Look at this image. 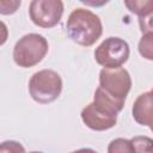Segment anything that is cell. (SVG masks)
<instances>
[{
	"instance_id": "10",
	"label": "cell",
	"mask_w": 153,
	"mask_h": 153,
	"mask_svg": "<svg viewBox=\"0 0 153 153\" xmlns=\"http://www.w3.org/2000/svg\"><path fill=\"white\" fill-rule=\"evenodd\" d=\"M127 10L137 17H145L153 11V0H123Z\"/></svg>"
},
{
	"instance_id": "7",
	"label": "cell",
	"mask_w": 153,
	"mask_h": 153,
	"mask_svg": "<svg viewBox=\"0 0 153 153\" xmlns=\"http://www.w3.org/2000/svg\"><path fill=\"white\" fill-rule=\"evenodd\" d=\"M117 115L114 111H110L94 102L87 104L81 110V120L84 124L96 131H103L111 129L117 123Z\"/></svg>"
},
{
	"instance_id": "18",
	"label": "cell",
	"mask_w": 153,
	"mask_h": 153,
	"mask_svg": "<svg viewBox=\"0 0 153 153\" xmlns=\"http://www.w3.org/2000/svg\"><path fill=\"white\" fill-rule=\"evenodd\" d=\"M149 129H151V130H152V131H153V124H152V126H151V127H149Z\"/></svg>"
},
{
	"instance_id": "9",
	"label": "cell",
	"mask_w": 153,
	"mask_h": 153,
	"mask_svg": "<svg viewBox=\"0 0 153 153\" xmlns=\"http://www.w3.org/2000/svg\"><path fill=\"white\" fill-rule=\"evenodd\" d=\"M93 102L110 111H114L116 114H118L123 106H124V102H121L116 98H114L112 96H110L108 92H105L100 86L97 87L94 96H93Z\"/></svg>"
},
{
	"instance_id": "19",
	"label": "cell",
	"mask_w": 153,
	"mask_h": 153,
	"mask_svg": "<svg viewBox=\"0 0 153 153\" xmlns=\"http://www.w3.org/2000/svg\"><path fill=\"white\" fill-rule=\"evenodd\" d=\"M152 90H153V88H152Z\"/></svg>"
},
{
	"instance_id": "11",
	"label": "cell",
	"mask_w": 153,
	"mask_h": 153,
	"mask_svg": "<svg viewBox=\"0 0 153 153\" xmlns=\"http://www.w3.org/2000/svg\"><path fill=\"white\" fill-rule=\"evenodd\" d=\"M137 50L143 59L153 61V32L142 33V37L137 44Z\"/></svg>"
},
{
	"instance_id": "3",
	"label": "cell",
	"mask_w": 153,
	"mask_h": 153,
	"mask_svg": "<svg viewBox=\"0 0 153 153\" xmlns=\"http://www.w3.org/2000/svg\"><path fill=\"white\" fill-rule=\"evenodd\" d=\"M62 91V79L53 69H42L32 74L29 81V93L39 104H49L59 98Z\"/></svg>"
},
{
	"instance_id": "17",
	"label": "cell",
	"mask_w": 153,
	"mask_h": 153,
	"mask_svg": "<svg viewBox=\"0 0 153 153\" xmlns=\"http://www.w3.org/2000/svg\"><path fill=\"white\" fill-rule=\"evenodd\" d=\"M4 145H7L8 146V148H6L4 152H7V151H10V152H17V151H22V152H24V148L18 143V142H16V141H5V142H2Z\"/></svg>"
},
{
	"instance_id": "14",
	"label": "cell",
	"mask_w": 153,
	"mask_h": 153,
	"mask_svg": "<svg viewBox=\"0 0 153 153\" xmlns=\"http://www.w3.org/2000/svg\"><path fill=\"white\" fill-rule=\"evenodd\" d=\"M22 4V0H0V13L2 16H10L17 12Z\"/></svg>"
},
{
	"instance_id": "8",
	"label": "cell",
	"mask_w": 153,
	"mask_h": 153,
	"mask_svg": "<svg viewBox=\"0 0 153 153\" xmlns=\"http://www.w3.org/2000/svg\"><path fill=\"white\" fill-rule=\"evenodd\" d=\"M131 114L139 124L147 127L153 124V90L141 93L135 99Z\"/></svg>"
},
{
	"instance_id": "13",
	"label": "cell",
	"mask_w": 153,
	"mask_h": 153,
	"mask_svg": "<svg viewBox=\"0 0 153 153\" xmlns=\"http://www.w3.org/2000/svg\"><path fill=\"white\" fill-rule=\"evenodd\" d=\"M134 152H151L153 153V139L148 136H134L130 139Z\"/></svg>"
},
{
	"instance_id": "12",
	"label": "cell",
	"mask_w": 153,
	"mask_h": 153,
	"mask_svg": "<svg viewBox=\"0 0 153 153\" xmlns=\"http://www.w3.org/2000/svg\"><path fill=\"white\" fill-rule=\"evenodd\" d=\"M108 152L109 153H130V152H134V149H133L130 140L118 137V139L112 140L109 143Z\"/></svg>"
},
{
	"instance_id": "5",
	"label": "cell",
	"mask_w": 153,
	"mask_h": 153,
	"mask_svg": "<svg viewBox=\"0 0 153 153\" xmlns=\"http://www.w3.org/2000/svg\"><path fill=\"white\" fill-rule=\"evenodd\" d=\"M62 0H31L29 16L31 22L43 29H50L57 25L63 14Z\"/></svg>"
},
{
	"instance_id": "4",
	"label": "cell",
	"mask_w": 153,
	"mask_h": 153,
	"mask_svg": "<svg viewBox=\"0 0 153 153\" xmlns=\"http://www.w3.org/2000/svg\"><path fill=\"white\" fill-rule=\"evenodd\" d=\"M129 44L120 37L105 38L94 50V59L98 65L105 68L121 67L129 59Z\"/></svg>"
},
{
	"instance_id": "1",
	"label": "cell",
	"mask_w": 153,
	"mask_h": 153,
	"mask_svg": "<svg viewBox=\"0 0 153 153\" xmlns=\"http://www.w3.org/2000/svg\"><path fill=\"white\" fill-rule=\"evenodd\" d=\"M68 37L82 47L93 45L103 33L100 18L90 10L75 8L71 12L66 23Z\"/></svg>"
},
{
	"instance_id": "15",
	"label": "cell",
	"mask_w": 153,
	"mask_h": 153,
	"mask_svg": "<svg viewBox=\"0 0 153 153\" xmlns=\"http://www.w3.org/2000/svg\"><path fill=\"white\" fill-rule=\"evenodd\" d=\"M139 26L142 33L153 32V11L145 17H139Z\"/></svg>"
},
{
	"instance_id": "6",
	"label": "cell",
	"mask_w": 153,
	"mask_h": 153,
	"mask_svg": "<svg viewBox=\"0 0 153 153\" xmlns=\"http://www.w3.org/2000/svg\"><path fill=\"white\" fill-rule=\"evenodd\" d=\"M99 86L114 98L126 102L131 88V78L126 68H103L99 72Z\"/></svg>"
},
{
	"instance_id": "16",
	"label": "cell",
	"mask_w": 153,
	"mask_h": 153,
	"mask_svg": "<svg viewBox=\"0 0 153 153\" xmlns=\"http://www.w3.org/2000/svg\"><path fill=\"white\" fill-rule=\"evenodd\" d=\"M79 1L88 7H102L106 5L110 0H79Z\"/></svg>"
},
{
	"instance_id": "2",
	"label": "cell",
	"mask_w": 153,
	"mask_h": 153,
	"mask_svg": "<svg viewBox=\"0 0 153 153\" xmlns=\"http://www.w3.org/2000/svg\"><path fill=\"white\" fill-rule=\"evenodd\" d=\"M48 41L38 33H27L17 41L13 48V60L22 68L38 65L47 55Z\"/></svg>"
}]
</instances>
